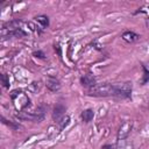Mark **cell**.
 Returning <instances> with one entry per match:
<instances>
[{
  "label": "cell",
  "mask_w": 149,
  "mask_h": 149,
  "mask_svg": "<svg viewBox=\"0 0 149 149\" xmlns=\"http://www.w3.org/2000/svg\"><path fill=\"white\" fill-rule=\"evenodd\" d=\"M36 19V21L42 26V27H48L49 26V19H48V16H45V15H38V16H36L35 17Z\"/></svg>",
  "instance_id": "obj_9"
},
{
  "label": "cell",
  "mask_w": 149,
  "mask_h": 149,
  "mask_svg": "<svg viewBox=\"0 0 149 149\" xmlns=\"http://www.w3.org/2000/svg\"><path fill=\"white\" fill-rule=\"evenodd\" d=\"M1 120H2V122H3V123H6L7 126H9V127H12V128H14V129H16V128H19V126H16V125H14V123H12V122H9V121H7V120H6L5 118H2Z\"/></svg>",
  "instance_id": "obj_12"
},
{
  "label": "cell",
  "mask_w": 149,
  "mask_h": 149,
  "mask_svg": "<svg viewBox=\"0 0 149 149\" xmlns=\"http://www.w3.org/2000/svg\"><path fill=\"white\" fill-rule=\"evenodd\" d=\"M80 83H81L83 86H87V87L91 88V87H93V86L95 85V78H94V76L87 73V74H84V76L81 77Z\"/></svg>",
  "instance_id": "obj_4"
},
{
  "label": "cell",
  "mask_w": 149,
  "mask_h": 149,
  "mask_svg": "<svg viewBox=\"0 0 149 149\" xmlns=\"http://www.w3.org/2000/svg\"><path fill=\"white\" fill-rule=\"evenodd\" d=\"M130 129H132V122H125L118 132V140H126L130 133Z\"/></svg>",
  "instance_id": "obj_3"
},
{
  "label": "cell",
  "mask_w": 149,
  "mask_h": 149,
  "mask_svg": "<svg viewBox=\"0 0 149 149\" xmlns=\"http://www.w3.org/2000/svg\"><path fill=\"white\" fill-rule=\"evenodd\" d=\"M1 80L5 87H9V78L7 77V74H1Z\"/></svg>",
  "instance_id": "obj_11"
},
{
  "label": "cell",
  "mask_w": 149,
  "mask_h": 149,
  "mask_svg": "<svg viewBox=\"0 0 149 149\" xmlns=\"http://www.w3.org/2000/svg\"><path fill=\"white\" fill-rule=\"evenodd\" d=\"M102 149H133V144L126 140H118V143L104 146Z\"/></svg>",
  "instance_id": "obj_2"
},
{
  "label": "cell",
  "mask_w": 149,
  "mask_h": 149,
  "mask_svg": "<svg viewBox=\"0 0 149 149\" xmlns=\"http://www.w3.org/2000/svg\"><path fill=\"white\" fill-rule=\"evenodd\" d=\"M143 70H144V74H146V76H144L146 78L143 79V83H147V81L149 80V72L147 71V68H146V66H143Z\"/></svg>",
  "instance_id": "obj_13"
},
{
  "label": "cell",
  "mask_w": 149,
  "mask_h": 149,
  "mask_svg": "<svg viewBox=\"0 0 149 149\" xmlns=\"http://www.w3.org/2000/svg\"><path fill=\"white\" fill-rule=\"evenodd\" d=\"M64 112H65L64 106H62V105H57V106H55V108H54V114H52L54 119H55L56 121H59V120L63 118Z\"/></svg>",
  "instance_id": "obj_7"
},
{
  "label": "cell",
  "mask_w": 149,
  "mask_h": 149,
  "mask_svg": "<svg viewBox=\"0 0 149 149\" xmlns=\"http://www.w3.org/2000/svg\"><path fill=\"white\" fill-rule=\"evenodd\" d=\"M47 87H48L50 91L55 92V91H58V90L61 88V84H59V81H58L57 79H55V78H49V79L47 80Z\"/></svg>",
  "instance_id": "obj_6"
},
{
  "label": "cell",
  "mask_w": 149,
  "mask_h": 149,
  "mask_svg": "<svg viewBox=\"0 0 149 149\" xmlns=\"http://www.w3.org/2000/svg\"><path fill=\"white\" fill-rule=\"evenodd\" d=\"M94 116V112L93 109H85L83 113H81V119L85 121V122H90Z\"/></svg>",
  "instance_id": "obj_8"
},
{
  "label": "cell",
  "mask_w": 149,
  "mask_h": 149,
  "mask_svg": "<svg viewBox=\"0 0 149 149\" xmlns=\"http://www.w3.org/2000/svg\"><path fill=\"white\" fill-rule=\"evenodd\" d=\"M58 123H59V126H61V129H63L64 127H66L68 125H69V122H70V118L66 115V116H63L59 121H57Z\"/></svg>",
  "instance_id": "obj_10"
},
{
  "label": "cell",
  "mask_w": 149,
  "mask_h": 149,
  "mask_svg": "<svg viewBox=\"0 0 149 149\" xmlns=\"http://www.w3.org/2000/svg\"><path fill=\"white\" fill-rule=\"evenodd\" d=\"M90 95L93 97H121V98H128L132 93V84L126 83H119V84H109V83H102V84H95L93 87L88 91Z\"/></svg>",
  "instance_id": "obj_1"
},
{
  "label": "cell",
  "mask_w": 149,
  "mask_h": 149,
  "mask_svg": "<svg viewBox=\"0 0 149 149\" xmlns=\"http://www.w3.org/2000/svg\"><path fill=\"white\" fill-rule=\"evenodd\" d=\"M122 40H125L126 42H129V43H132V42H135L136 40H139V35L136 34V33H134V31H125L123 34H122Z\"/></svg>",
  "instance_id": "obj_5"
}]
</instances>
